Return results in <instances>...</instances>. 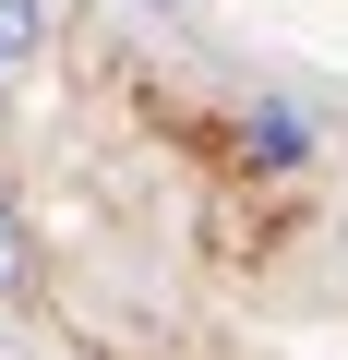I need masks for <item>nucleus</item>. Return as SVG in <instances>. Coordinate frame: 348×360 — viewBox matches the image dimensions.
<instances>
[{"label":"nucleus","mask_w":348,"mask_h":360,"mask_svg":"<svg viewBox=\"0 0 348 360\" xmlns=\"http://www.w3.org/2000/svg\"><path fill=\"white\" fill-rule=\"evenodd\" d=\"M0 288H25V252H13V217H0Z\"/></svg>","instance_id":"7ed1b4c3"},{"label":"nucleus","mask_w":348,"mask_h":360,"mask_svg":"<svg viewBox=\"0 0 348 360\" xmlns=\"http://www.w3.org/2000/svg\"><path fill=\"white\" fill-rule=\"evenodd\" d=\"M37 37H49V0H0V60H37Z\"/></svg>","instance_id":"f03ea898"},{"label":"nucleus","mask_w":348,"mask_h":360,"mask_svg":"<svg viewBox=\"0 0 348 360\" xmlns=\"http://www.w3.org/2000/svg\"><path fill=\"white\" fill-rule=\"evenodd\" d=\"M240 144H252V168H300V156H312V120H300V108H276V96H264V108H252V120H240Z\"/></svg>","instance_id":"f257e3e1"},{"label":"nucleus","mask_w":348,"mask_h":360,"mask_svg":"<svg viewBox=\"0 0 348 360\" xmlns=\"http://www.w3.org/2000/svg\"><path fill=\"white\" fill-rule=\"evenodd\" d=\"M156 13H181V0H156Z\"/></svg>","instance_id":"20e7f679"}]
</instances>
